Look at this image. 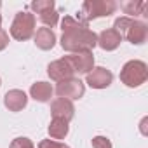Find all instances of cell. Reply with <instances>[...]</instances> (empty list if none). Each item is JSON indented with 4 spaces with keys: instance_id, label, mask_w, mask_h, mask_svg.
Returning <instances> with one entry per match:
<instances>
[{
    "instance_id": "cell-1",
    "label": "cell",
    "mask_w": 148,
    "mask_h": 148,
    "mask_svg": "<svg viewBox=\"0 0 148 148\" xmlns=\"http://www.w3.org/2000/svg\"><path fill=\"white\" fill-rule=\"evenodd\" d=\"M61 47L70 52L75 54L80 51H92L98 45V35L84 23H80L79 19L71 18V16H64L61 21Z\"/></svg>"
},
{
    "instance_id": "cell-2",
    "label": "cell",
    "mask_w": 148,
    "mask_h": 148,
    "mask_svg": "<svg viewBox=\"0 0 148 148\" xmlns=\"http://www.w3.org/2000/svg\"><path fill=\"white\" fill-rule=\"evenodd\" d=\"M119 4L115 0H86L80 7L79 12V21L87 25L92 19H99V18H108L112 14H115Z\"/></svg>"
},
{
    "instance_id": "cell-3",
    "label": "cell",
    "mask_w": 148,
    "mask_h": 148,
    "mask_svg": "<svg viewBox=\"0 0 148 148\" xmlns=\"http://www.w3.org/2000/svg\"><path fill=\"white\" fill-rule=\"evenodd\" d=\"M148 79V66L145 61L131 59L120 70V82L127 87H139Z\"/></svg>"
},
{
    "instance_id": "cell-4",
    "label": "cell",
    "mask_w": 148,
    "mask_h": 148,
    "mask_svg": "<svg viewBox=\"0 0 148 148\" xmlns=\"http://www.w3.org/2000/svg\"><path fill=\"white\" fill-rule=\"evenodd\" d=\"M35 25H37L35 14L21 11L14 16V19L11 23V37L19 42L30 40L35 35Z\"/></svg>"
},
{
    "instance_id": "cell-5",
    "label": "cell",
    "mask_w": 148,
    "mask_h": 148,
    "mask_svg": "<svg viewBox=\"0 0 148 148\" xmlns=\"http://www.w3.org/2000/svg\"><path fill=\"white\" fill-rule=\"evenodd\" d=\"M56 94L59 98H64V99H80L84 94H86V86L80 79H75V77H71V79H66L63 82H58L56 86Z\"/></svg>"
},
{
    "instance_id": "cell-6",
    "label": "cell",
    "mask_w": 148,
    "mask_h": 148,
    "mask_svg": "<svg viewBox=\"0 0 148 148\" xmlns=\"http://www.w3.org/2000/svg\"><path fill=\"white\" fill-rule=\"evenodd\" d=\"M113 82V73L105 66H96L86 75V84L92 89H106Z\"/></svg>"
},
{
    "instance_id": "cell-7",
    "label": "cell",
    "mask_w": 148,
    "mask_h": 148,
    "mask_svg": "<svg viewBox=\"0 0 148 148\" xmlns=\"http://www.w3.org/2000/svg\"><path fill=\"white\" fill-rule=\"evenodd\" d=\"M66 59L71 64V68H73L75 73L87 75V73L94 68V54H92V51H80V52H75V54H68Z\"/></svg>"
},
{
    "instance_id": "cell-8",
    "label": "cell",
    "mask_w": 148,
    "mask_h": 148,
    "mask_svg": "<svg viewBox=\"0 0 148 148\" xmlns=\"http://www.w3.org/2000/svg\"><path fill=\"white\" fill-rule=\"evenodd\" d=\"M47 75L54 82H63L66 79H71L73 75H75V71H73L71 64L68 63V59L64 56L61 59H56V61L49 63V66H47Z\"/></svg>"
},
{
    "instance_id": "cell-9",
    "label": "cell",
    "mask_w": 148,
    "mask_h": 148,
    "mask_svg": "<svg viewBox=\"0 0 148 148\" xmlns=\"http://www.w3.org/2000/svg\"><path fill=\"white\" fill-rule=\"evenodd\" d=\"M122 38H127L132 45H143L148 38V25L141 19H132Z\"/></svg>"
},
{
    "instance_id": "cell-10",
    "label": "cell",
    "mask_w": 148,
    "mask_h": 148,
    "mask_svg": "<svg viewBox=\"0 0 148 148\" xmlns=\"http://www.w3.org/2000/svg\"><path fill=\"white\" fill-rule=\"evenodd\" d=\"M51 115L52 119H63L70 124V120L75 117V106H73V101L64 99V98H56L51 103Z\"/></svg>"
},
{
    "instance_id": "cell-11",
    "label": "cell",
    "mask_w": 148,
    "mask_h": 148,
    "mask_svg": "<svg viewBox=\"0 0 148 148\" xmlns=\"http://www.w3.org/2000/svg\"><path fill=\"white\" fill-rule=\"evenodd\" d=\"M4 105H5V108L9 112H21L28 105V96L21 89H11V91L5 92Z\"/></svg>"
},
{
    "instance_id": "cell-12",
    "label": "cell",
    "mask_w": 148,
    "mask_h": 148,
    "mask_svg": "<svg viewBox=\"0 0 148 148\" xmlns=\"http://www.w3.org/2000/svg\"><path fill=\"white\" fill-rule=\"evenodd\" d=\"M120 9L131 19H136V18L146 19L148 18V4L143 2V0H125V2H120Z\"/></svg>"
},
{
    "instance_id": "cell-13",
    "label": "cell",
    "mask_w": 148,
    "mask_h": 148,
    "mask_svg": "<svg viewBox=\"0 0 148 148\" xmlns=\"http://www.w3.org/2000/svg\"><path fill=\"white\" fill-rule=\"evenodd\" d=\"M120 42H122V37L113 28H106L98 35V45L103 51H115L120 45Z\"/></svg>"
},
{
    "instance_id": "cell-14",
    "label": "cell",
    "mask_w": 148,
    "mask_h": 148,
    "mask_svg": "<svg viewBox=\"0 0 148 148\" xmlns=\"http://www.w3.org/2000/svg\"><path fill=\"white\" fill-rule=\"evenodd\" d=\"M33 40H35V45L40 49V51H51L54 45H56V33L51 30V28H38L33 35Z\"/></svg>"
},
{
    "instance_id": "cell-15",
    "label": "cell",
    "mask_w": 148,
    "mask_h": 148,
    "mask_svg": "<svg viewBox=\"0 0 148 148\" xmlns=\"http://www.w3.org/2000/svg\"><path fill=\"white\" fill-rule=\"evenodd\" d=\"M52 92H54V89H52V86H51L49 82H35V84L30 87V96H32L35 101H38V103H47V101H51Z\"/></svg>"
},
{
    "instance_id": "cell-16",
    "label": "cell",
    "mask_w": 148,
    "mask_h": 148,
    "mask_svg": "<svg viewBox=\"0 0 148 148\" xmlns=\"http://www.w3.org/2000/svg\"><path fill=\"white\" fill-rule=\"evenodd\" d=\"M47 131H49V136H51L54 141H56V139H64V138L68 136V132H70V125H68V122L63 120V119H52Z\"/></svg>"
},
{
    "instance_id": "cell-17",
    "label": "cell",
    "mask_w": 148,
    "mask_h": 148,
    "mask_svg": "<svg viewBox=\"0 0 148 148\" xmlns=\"http://www.w3.org/2000/svg\"><path fill=\"white\" fill-rule=\"evenodd\" d=\"M38 19H40V23L45 25V28H54L58 25V21H59V14H58L56 9H49V11L40 12L38 14Z\"/></svg>"
},
{
    "instance_id": "cell-18",
    "label": "cell",
    "mask_w": 148,
    "mask_h": 148,
    "mask_svg": "<svg viewBox=\"0 0 148 148\" xmlns=\"http://www.w3.org/2000/svg\"><path fill=\"white\" fill-rule=\"evenodd\" d=\"M30 9L37 14L44 12V11H49V9H54V2L52 0H33L30 4Z\"/></svg>"
},
{
    "instance_id": "cell-19",
    "label": "cell",
    "mask_w": 148,
    "mask_h": 148,
    "mask_svg": "<svg viewBox=\"0 0 148 148\" xmlns=\"http://www.w3.org/2000/svg\"><path fill=\"white\" fill-rule=\"evenodd\" d=\"M9 148H35V145L30 138H16V139H12Z\"/></svg>"
},
{
    "instance_id": "cell-20",
    "label": "cell",
    "mask_w": 148,
    "mask_h": 148,
    "mask_svg": "<svg viewBox=\"0 0 148 148\" xmlns=\"http://www.w3.org/2000/svg\"><path fill=\"white\" fill-rule=\"evenodd\" d=\"M92 148H112V141L106 136H94L92 138Z\"/></svg>"
},
{
    "instance_id": "cell-21",
    "label": "cell",
    "mask_w": 148,
    "mask_h": 148,
    "mask_svg": "<svg viewBox=\"0 0 148 148\" xmlns=\"http://www.w3.org/2000/svg\"><path fill=\"white\" fill-rule=\"evenodd\" d=\"M38 148H70V146L64 145V143L54 141V139H42V141L38 143Z\"/></svg>"
},
{
    "instance_id": "cell-22",
    "label": "cell",
    "mask_w": 148,
    "mask_h": 148,
    "mask_svg": "<svg viewBox=\"0 0 148 148\" xmlns=\"http://www.w3.org/2000/svg\"><path fill=\"white\" fill-rule=\"evenodd\" d=\"M7 45H9V35H7L5 30L0 28V51H4Z\"/></svg>"
},
{
    "instance_id": "cell-23",
    "label": "cell",
    "mask_w": 148,
    "mask_h": 148,
    "mask_svg": "<svg viewBox=\"0 0 148 148\" xmlns=\"http://www.w3.org/2000/svg\"><path fill=\"white\" fill-rule=\"evenodd\" d=\"M146 122H148V119H146V117H145V119H143V120H141V132H143V134H145V136H146V134H148V132H146Z\"/></svg>"
},
{
    "instance_id": "cell-24",
    "label": "cell",
    "mask_w": 148,
    "mask_h": 148,
    "mask_svg": "<svg viewBox=\"0 0 148 148\" xmlns=\"http://www.w3.org/2000/svg\"><path fill=\"white\" fill-rule=\"evenodd\" d=\"M0 25H2V14H0Z\"/></svg>"
},
{
    "instance_id": "cell-25",
    "label": "cell",
    "mask_w": 148,
    "mask_h": 148,
    "mask_svg": "<svg viewBox=\"0 0 148 148\" xmlns=\"http://www.w3.org/2000/svg\"><path fill=\"white\" fill-rule=\"evenodd\" d=\"M0 86H2V80H0Z\"/></svg>"
}]
</instances>
